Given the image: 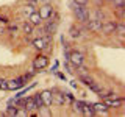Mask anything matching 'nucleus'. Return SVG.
<instances>
[{
	"instance_id": "nucleus-1",
	"label": "nucleus",
	"mask_w": 125,
	"mask_h": 117,
	"mask_svg": "<svg viewBox=\"0 0 125 117\" xmlns=\"http://www.w3.org/2000/svg\"><path fill=\"white\" fill-rule=\"evenodd\" d=\"M70 6H72V11H73V14H75L77 20H80L83 23H86L89 20V11L86 10V5H78V3L72 2Z\"/></svg>"
},
{
	"instance_id": "nucleus-2",
	"label": "nucleus",
	"mask_w": 125,
	"mask_h": 117,
	"mask_svg": "<svg viewBox=\"0 0 125 117\" xmlns=\"http://www.w3.org/2000/svg\"><path fill=\"white\" fill-rule=\"evenodd\" d=\"M67 61L70 62L72 66H75V67H80V66H83V53H80V52H69L67 56Z\"/></svg>"
},
{
	"instance_id": "nucleus-3",
	"label": "nucleus",
	"mask_w": 125,
	"mask_h": 117,
	"mask_svg": "<svg viewBox=\"0 0 125 117\" xmlns=\"http://www.w3.org/2000/svg\"><path fill=\"white\" fill-rule=\"evenodd\" d=\"M25 83H27V80L23 75L19 78H14V80L8 81V91H19V89H22L25 86Z\"/></svg>"
},
{
	"instance_id": "nucleus-4",
	"label": "nucleus",
	"mask_w": 125,
	"mask_h": 117,
	"mask_svg": "<svg viewBox=\"0 0 125 117\" xmlns=\"http://www.w3.org/2000/svg\"><path fill=\"white\" fill-rule=\"evenodd\" d=\"M47 66H49V58H47L45 55H41V56H38L36 59L33 61V69H36V70L45 69Z\"/></svg>"
},
{
	"instance_id": "nucleus-5",
	"label": "nucleus",
	"mask_w": 125,
	"mask_h": 117,
	"mask_svg": "<svg viewBox=\"0 0 125 117\" xmlns=\"http://www.w3.org/2000/svg\"><path fill=\"white\" fill-rule=\"evenodd\" d=\"M102 100L108 108H119L122 105V98H119V97H109V98H102Z\"/></svg>"
},
{
	"instance_id": "nucleus-6",
	"label": "nucleus",
	"mask_w": 125,
	"mask_h": 117,
	"mask_svg": "<svg viewBox=\"0 0 125 117\" xmlns=\"http://www.w3.org/2000/svg\"><path fill=\"white\" fill-rule=\"evenodd\" d=\"M88 25H86V28H88L89 31H100L102 30V20H99V19H92V20H88L86 22Z\"/></svg>"
},
{
	"instance_id": "nucleus-7",
	"label": "nucleus",
	"mask_w": 125,
	"mask_h": 117,
	"mask_svg": "<svg viewBox=\"0 0 125 117\" xmlns=\"http://www.w3.org/2000/svg\"><path fill=\"white\" fill-rule=\"evenodd\" d=\"M91 108L94 109V112H95V114H103V116H106L108 114V106L106 105L103 103V101H102V103H92L91 105Z\"/></svg>"
},
{
	"instance_id": "nucleus-8",
	"label": "nucleus",
	"mask_w": 125,
	"mask_h": 117,
	"mask_svg": "<svg viewBox=\"0 0 125 117\" xmlns=\"http://www.w3.org/2000/svg\"><path fill=\"white\" fill-rule=\"evenodd\" d=\"M39 95H41V98H42V101H44L45 106H50V105L53 103V94L50 91H42Z\"/></svg>"
},
{
	"instance_id": "nucleus-9",
	"label": "nucleus",
	"mask_w": 125,
	"mask_h": 117,
	"mask_svg": "<svg viewBox=\"0 0 125 117\" xmlns=\"http://www.w3.org/2000/svg\"><path fill=\"white\" fill-rule=\"evenodd\" d=\"M52 13H53V10H52V6H49V5H44V6L39 8V16L42 17V20H44V19H49L50 16H52Z\"/></svg>"
},
{
	"instance_id": "nucleus-10",
	"label": "nucleus",
	"mask_w": 125,
	"mask_h": 117,
	"mask_svg": "<svg viewBox=\"0 0 125 117\" xmlns=\"http://www.w3.org/2000/svg\"><path fill=\"white\" fill-rule=\"evenodd\" d=\"M28 22L31 23L33 27H36V25H41V22H42V17L39 16L38 11H34V13H31L28 16Z\"/></svg>"
},
{
	"instance_id": "nucleus-11",
	"label": "nucleus",
	"mask_w": 125,
	"mask_h": 117,
	"mask_svg": "<svg viewBox=\"0 0 125 117\" xmlns=\"http://www.w3.org/2000/svg\"><path fill=\"white\" fill-rule=\"evenodd\" d=\"M114 30H116V22H106V23H102L100 31H103L106 34H111V33H114Z\"/></svg>"
},
{
	"instance_id": "nucleus-12",
	"label": "nucleus",
	"mask_w": 125,
	"mask_h": 117,
	"mask_svg": "<svg viewBox=\"0 0 125 117\" xmlns=\"http://www.w3.org/2000/svg\"><path fill=\"white\" fill-rule=\"evenodd\" d=\"M23 108H25L28 112H31V111H38V106H36V103H34L33 97H28V98H25V106H23Z\"/></svg>"
},
{
	"instance_id": "nucleus-13",
	"label": "nucleus",
	"mask_w": 125,
	"mask_h": 117,
	"mask_svg": "<svg viewBox=\"0 0 125 117\" xmlns=\"http://www.w3.org/2000/svg\"><path fill=\"white\" fill-rule=\"evenodd\" d=\"M33 47L36 50H39V52H41V50H44L45 49V42H44V39L42 38H36V39H33Z\"/></svg>"
},
{
	"instance_id": "nucleus-14",
	"label": "nucleus",
	"mask_w": 125,
	"mask_h": 117,
	"mask_svg": "<svg viewBox=\"0 0 125 117\" xmlns=\"http://www.w3.org/2000/svg\"><path fill=\"white\" fill-rule=\"evenodd\" d=\"M16 114H17V106H13V105H8L6 111H5V116H10V117H14Z\"/></svg>"
},
{
	"instance_id": "nucleus-15",
	"label": "nucleus",
	"mask_w": 125,
	"mask_h": 117,
	"mask_svg": "<svg viewBox=\"0 0 125 117\" xmlns=\"http://www.w3.org/2000/svg\"><path fill=\"white\" fill-rule=\"evenodd\" d=\"M53 101L58 105H64L66 103V95L64 94H56V95H53Z\"/></svg>"
},
{
	"instance_id": "nucleus-16",
	"label": "nucleus",
	"mask_w": 125,
	"mask_h": 117,
	"mask_svg": "<svg viewBox=\"0 0 125 117\" xmlns=\"http://www.w3.org/2000/svg\"><path fill=\"white\" fill-rule=\"evenodd\" d=\"M88 86H89V89H91V91H94L95 94H100L102 91H103V88H102V86H99L97 83H94V81H91Z\"/></svg>"
},
{
	"instance_id": "nucleus-17",
	"label": "nucleus",
	"mask_w": 125,
	"mask_h": 117,
	"mask_svg": "<svg viewBox=\"0 0 125 117\" xmlns=\"http://www.w3.org/2000/svg\"><path fill=\"white\" fill-rule=\"evenodd\" d=\"M33 100H34V103H36L38 109H39V108H42V106H45V105H44V101H42V98H41V95H39V94H36V95H33Z\"/></svg>"
},
{
	"instance_id": "nucleus-18",
	"label": "nucleus",
	"mask_w": 125,
	"mask_h": 117,
	"mask_svg": "<svg viewBox=\"0 0 125 117\" xmlns=\"http://www.w3.org/2000/svg\"><path fill=\"white\" fill-rule=\"evenodd\" d=\"M23 33H27V34H31V33H33V25H31L30 22H25V23H23Z\"/></svg>"
},
{
	"instance_id": "nucleus-19",
	"label": "nucleus",
	"mask_w": 125,
	"mask_h": 117,
	"mask_svg": "<svg viewBox=\"0 0 125 117\" xmlns=\"http://www.w3.org/2000/svg\"><path fill=\"white\" fill-rule=\"evenodd\" d=\"M114 33H117L119 36H124L125 28H124V25H122V23H116V30H114Z\"/></svg>"
},
{
	"instance_id": "nucleus-20",
	"label": "nucleus",
	"mask_w": 125,
	"mask_h": 117,
	"mask_svg": "<svg viewBox=\"0 0 125 117\" xmlns=\"http://www.w3.org/2000/svg\"><path fill=\"white\" fill-rule=\"evenodd\" d=\"M70 36H72V38H80V36H81L80 30L75 28V27H72V28H70Z\"/></svg>"
},
{
	"instance_id": "nucleus-21",
	"label": "nucleus",
	"mask_w": 125,
	"mask_h": 117,
	"mask_svg": "<svg viewBox=\"0 0 125 117\" xmlns=\"http://www.w3.org/2000/svg\"><path fill=\"white\" fill-rule=\"evenodd\" d=\"M31 13H34V6H31V5H27L25 8H23V14H25V16H30Z\"/></svg>"
},
{
	"instance_id": "nucleus-22",
	"label": "nucleus",
	"mask_w": 125,
	"mask_h": 117,
	"mask_svg": "<svg viewBox=\"0 0 125 117\" xmlns=\"http://www.w3.org/2000/svg\"><path fill=\"white\" fill-rule=\"evenodd\" d=\"M0 91H8V81L5 78H0Z\"/></svg>"
},
{
	"instance_id": "nucleus-23",
	"label": "nucleus",
	"mask_w": 125,
	"mask_h": 117,
	"mask_svg": "<svg viewBox=\"0 0 125 117\" xmlns=\"http://www.w3.org/2000/svg\"><path fill=\"white\" fill-rule=\"evenodd\" d=\"M64 67H66V70H67V72L69 73H73V72H75V66H72V64H70V62L67 61V62H66V66H64Z\"/></svg>"
},
{
	"instance_id": "nucleus-24",
	"label": "nucleus",
	"mask_w": 125,
	"mask_h": 117,
	"mask_svg": "<svg viewBox=\"0 0 125 117\" xmlns=\"http://www.w3.org/2000/svg\"><path fill=\"white\" fill-rule=\"evenodd\" d=\"M114 2V6H117V8H124V2L125 0H113Z\"/></svg>"
},
{
	"instance_id": "nucleus-25",
	"label": "nucleus",
	"mask_w": 125,
	"mask_h": 117,
	"mask_svg": "<svg viewBox=\"0 0 125 117\" xmlns=\"http://www.w3.org/2000/svg\"><path fill=\"white\" fill-rule=\"evenodd\" d=\"M6 23H8L6 17H0V25H6Z\"/></svg>"
},
{
	"instance_id": "nucleus-26",
	"label": "nucleus",
	"mask_w": 125,
	"mask_h": 117,
	"mask_svg": "<svg viewBox=\"0 0 125 117\" xmlns=\"http://www.w3.org/2000/svg\"><path fill=\"white\" fill-rule=\"evenodd\" d=\"M75 3H78V5H86L88 3V0H73Z\"/></svg>"
},
{
	"instance_id": "nucleus-27",
	"label": "nucleus",
	"mask_w": 125,
	"mask_h": 117,
	"mask_svg": "<svg viewBox=\"0 0 125 117\" xmlns=\"http://www.w3.org/2000/svg\"><path fill=\"white\" fill-rule=\"evenodd\" d=\"M8 30H10V31H13V33H14V31L17 30V27H16V25H10V27H8Z\"/></svg>"
},
{
	"instance_id": "nucleus-28",
	"label": "nucleus",
	"mask_w": 125,
	"mask_h": 117,
	"mask_svg": "<svg viewBox=\"0 0 125 117\" xmlns=\"http://www.w3.org/2000/svg\"><path fill=\"white\" fill-rule=\"evenodd\" d=\"M34 3H36V0H30V5L31 6H34Z\"/></svg>"
},
{
	"instance_id": "nucleus-29",
	"label": "nucleus",
	"mask_w": 125,
	"mask_h": 117,
	"mask_svg": "<svg viewBox=\"0 0 125 117\" xmlns=\"http://www.w3.org/2000/svg\"><path fill=\"white\" fill-rule=\"evenodd\" d=\"M3 31H5V28H3V25H0V34H2Z\"/></svg>"
}]
</instances>
